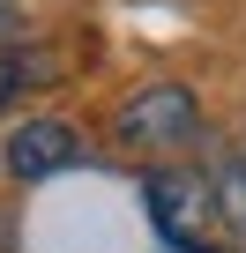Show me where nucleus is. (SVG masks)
I'll return each instance as SVG.
<instances>
[{
	"mask_svg": "<svg viewBox=\"0 0 246 253\" xmlns=\"http://www.w3.org/2000/svg\"><path fill=\"white\" fill-rule=\"evenodd\" d=\"M194 126H201V104L187 82H142L119 104V142L127 149H179V142H194Z\"/></svg>",
	"mask_w": 246,
	"mask_h": 253,
	"instance_id": "1",
	"label": "nucleus"
},
{
	"mask_svg": "<svg viewBox=\"0 0 246 253\" xmlns=\"http://www.w3.org/2000/svg\"><path fill=\"white\" fill-rule=\"evenodd\" d=\"M142 194H149V216H157V231L172 246H187L201 223H216V179L194 171V164H157Z\"/></svg>",
	"mask_w": 246,
	"mask_h": 253,
	"instance_id": "2",
	"label": "nucleus"
},
{
	"mask_svg": "<svg viewBox=\"0 0 246 253\" xmlns=\"http://www.w3.org/2000/svg\"><path fill=\"white\" fill-rule=\"evenodd\" d=\"M75 157H82V142H75L67 119H23L15 134H8V149H0V164H8L15 179H52Z\"/></svg>",
	"mask_w": 246,
	"mask_h": 253,
	"instance_id": "3",
	"label": "nucleus"
},
{
	"mask_svg": "<svg viewBox=\"0 0 246 253\" xmlns=\"http://www.w3.org/2000/svg\"><path fill=\"white\" fill-rule=\"evenodd\" d=\"M209 179H216V223L246 238V157H224Z\"/></svg>",
	"mask_w": 246,
	"mask_h": 253,
	"instance_id": "4",
	"label": "nucleus"
},
{
	"mask_svg": "<svg viewBox=\"0 0 246 253\" xmlns=\"http://www.w3.org/2000/svg\"><path fill=\"white\" fill-rule=\"evenodd\" d=\"M52 75H60L52 52H8V60H0V89H8V97L30 89V82H52Z\"/></svg>",
	"mask_w": 246,
	"mask_h": 253,
	"instance_id": "5",
	"label": "nucleus"
},
{
	"mask_svg": "<svg viewBox=\"0 0 246 253\" xmlns=\"http://www.w3.org/2000/svg\"><path fill=\"white\" fill-rule=\"evenodd\" d=\"M0 104H8V89H0Z\"/></svg>",
	"mask_w": 246,
	"mask_h": 253,
	"instance_id": "6",
	"label": "nucleus"
}]
</instances>
